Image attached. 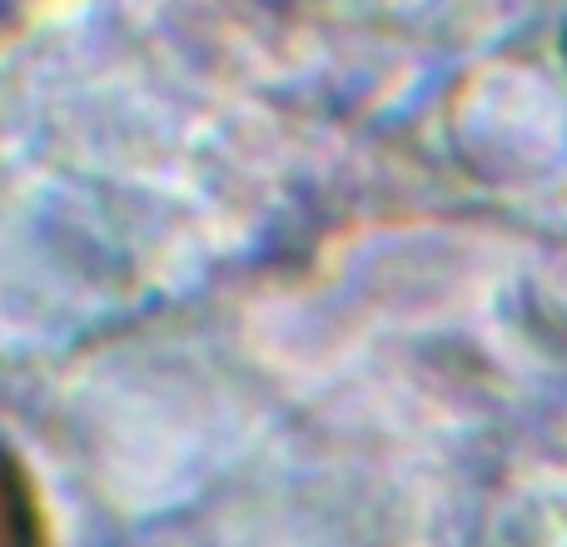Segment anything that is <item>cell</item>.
<instances>
[{"mask_svg":"<svg viewBox=\"0 0 567 547\" xmlns=\"http://www.w3.org/2000/svg\"><path fill=\"white\" fill-rule=\"evenodd\" d=\"M0 547H35V513L25 483L6 458H0Z\"/></svg>","mask_w":567,"mask_h":547,"instance_id":"obj_1","label":"cell"}]
</instances>
